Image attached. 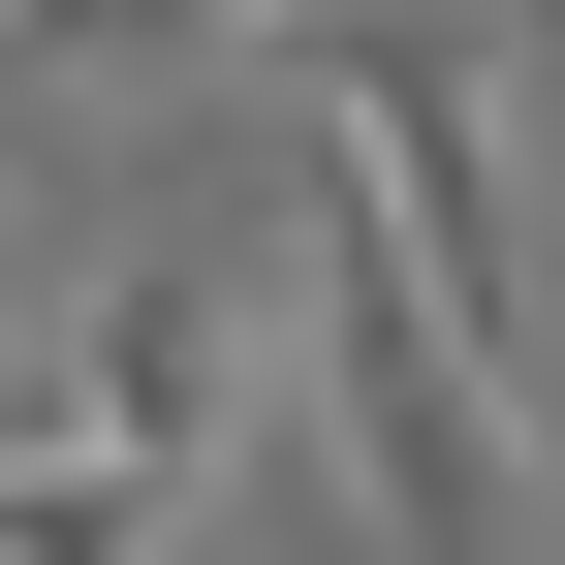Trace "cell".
<instances>
[{"label": "cell", "instance_id": "obj_1", "mask_svg": "<svg viewBox=\"0 0 565 565\" xmlns=\"http://www.w3.org/2000/svg\"><path fill=\"white\" fill-rule=\"evenodd\" d=\"M282 377H315V471H345V534H377V565H565L534 345H471L345 189H315V282H282Z\"/></svg>", "mask_w": 565, "mask_h": 565}, {"label": "cell", "instance_id": "obj_2", "mask_svg": "<svg viewBox=\"0 0 565 565\" xmlns=\"http://www.w3.org/2000/svg\"><path fill=\"white\" fill-rule=\"evenodd\" d=\"M32 377L95 408V440H158L189 503H221V471H252V408H282V282H252V252H126L95 315L32 345Z\"/></svg>", "mask_w": 565, "mask_h": 565}, {"label": "cell", "instance_id": "obj_3", "mask_svg": "<svg viewBox=\"0 0 565 565\" xmlns=\"http://www.w3.org/2000/svg\"><path fill=\"white\" fill-rule=\"evenodd\" d=\"M189 534H221V503H189L158 440H95V408H63V377L0 408V565H189Z\"/></svg>", "mask_w": 565, "mask_h": 565}, {"label": "cell", "instance_id": "obj_4", "mask_svg": "<svg viewBox=\"0 0 565 565\" xmlns=\"http://www.w3.org/2000/svg\"><path fill=\"white\" fill-rule=\"evenodd\" d=\"M32 95H158V63H282V0H0Z\"/></svg>", "mask_w": 565, "mask_h": 565}]
</instances>
